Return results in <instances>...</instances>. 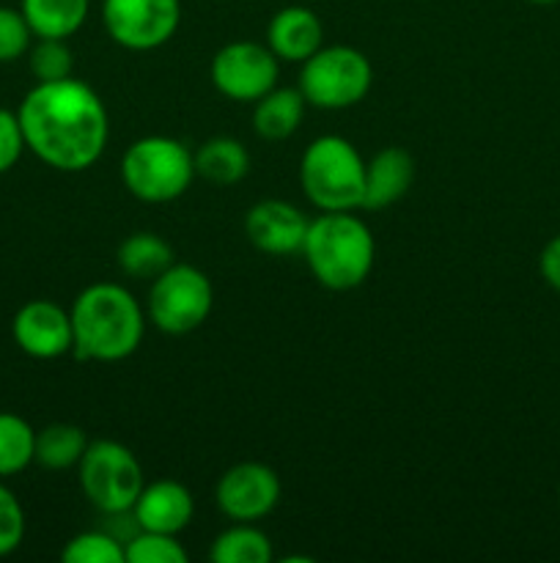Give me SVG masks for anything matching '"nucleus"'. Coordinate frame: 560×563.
Masks as SVG:
<instances>
[{
    "label": "nucleus",
    "instance_id": "23",
    "mask_svg": "<svg viewBox=\"0 0 560 563\" xmlns=\"http://www.w3.org/2000/svg\"><path fill=\"white\" fill-rule=\"evenodd\" d=\"M36 454V429L14 412H0V478L25 471Z\"/></svg>",
    "mask_w": 560,
    "mask_h": 563
},
{
    "label": "nucleus",
    "instance_id": "12",
    "mask_svg": "<svg viewBox=\"0 0 560 563\" xmlns=\"http://www.w3.org/2000/svg\"><path fill=\"white\" fill-rule=\"evenodd\" d=\"M11 335L25 355L36 361H55L75 346L71 313L53 300H31L14 313Z\"/></svg>",
    "mask_w": 560,
    "mask_h": 563
},
{
    "label": "nucleus",
    "instance_id": "10",
    "mask_svg": "<svg viewBox=\"0 0 560 563\" xmlns=\"http://www.w3.org/2000/svg\"><path fill=\"white\" fill-rule=\"evenodd\" d=\"M212 86L234 102H256L269 88L278 86L280 60L258 42H231L212 58Z\"/></svg>",
    "mask_w": 560,
    "mask_h": 563
},
{
    "label": "nucleus",
    "instance_id": "16",
    "mask_svg": "<svg viewBox=\"0 0 560 563\" xmlns=\"http://www.w3.org/2000/svg\"><path fill=\"white\" fill-rule=\"evenodd\" d=\"M415 181V159L406 148L384 146L379 148L366 163V192H362V207L368 212L393 207L395 201L410 192Z\"/></svg>",
    "mask_w": 560,
    "mask_h": 563
},
{
    "label": "nucleus",
    "instance_id": "32",
    "mask_svg": "<svg viewBox=\"0 0 560 563\" xmlns=\"http://www.w3.org/2000/svg\"><path fill=\"white\" fill-rule=\"evenodd\" d=\"M558 504H560V493H558Z\"/></svg>",
    "mask_w": 560,
    "mask_h": 563
},
{
    "label": "nucleus",
    "instance_id": "27",
    "mask_svg": "<svg viewBox=\"0 0 560 563\" xmlns=\"http://www.w3.org/2000/svg\"><path fill=\"white\" fill-rule=\"evenodd\" d=\"M33 31L25 14L11 5H0V64L22 58L31 49Z\"/></svg>",
    "mask_w": 560,
    "mask_h": 563
},
{
    "label": "nucleus",
    "instance_id": "8",
    "mask_svg": "<svg viewBox=\"0 0 560 563\" xmlns=\"http://www.w3.org/2000/svg\"><path fill=\"white\" fill-rule=\"evenodd\" d=\"M214 308V289L206 273L192 264H170L152 280L146 317L165 335H187L201 328Z\"/></svg>",
    "mask_w": 560,
    "mask_h": 563
},
{
    "label": "nucleus",
    "instance_id": "25",
    "mask_svg": "<svg viewBox=\"0 0 560 563\" xmlns=\"http://www.w3.org/2000/svg\"><path fill=\"white\" fill-rule=\"evenodd\" d=\"M27 66H31L36 82H55L71 77L75 58H71V49L66 47V38H38L27 49Z\"/></svg>",
    "mask_w": 560,
    "mask_h": 563
},
{
    "label": "nucleus",
    "instance_id": "1",
    "mask_svg": "<svg viewBox=\"0 0 560 563\" xmlns=\"http://www.w3.org/2000/svg\"><path fill=\"white\" fill-rule=\"evenodd\" d=\"M16 115L25 146L44 165L64 174L91 168L108 146V108L88 82L75 77L36 82L25 93Z\"/></svg>",
    "mask_w": 560,
    "mask_h": 563
},
{
    "label": "nucleus",
    "instance_id": "13",
    "mask_svg": "<svg viewBox=\"0 0 560 563\" xmlns=\"http://www.w3.org/2000/svg\"><path fill=\"white\" fill-rule=\"evenodd\" d=\"M311 220L289 201L267 198L253 203L245 218V234L256 251L267 256H296L305 245Z\"/></svg>",
    "mask_w": 560,
    "mask_h": 563
},
{
    "label": "nucleus",
    "instance_id": "22",
    "mask_svg": "<svg viewBox=\"0 0 560 563\" xmlns=\"http://www.w3.org/2000/svg\"><path fill=\"white\" fill-rule=\"evenodd\" d=\"M209 559L214 563H269L272 542L256 522H234L214 539Z\"/></svg>",
    "mask_w": 560,
    "mask_h": 563
},
{
    "label": "nucleus",
    "instance_id": "30",
    "mask_svg": "<svg viewBox=\"0 0 560 563\" xmlns=\"http://www.w3.org/2000/svg\"><path fill=\"white\" fill-rule=\"evenodd\" d=\"M538 269H541V278L549 289L560 291V234L544 245L541 256H538Z\"/></svg>",
    "mask_w": 560,
    "mask_h": 563
},
{
    "label": "nucleus",
    "instance_id": "15",
    "mask_svg": "<svg viewBox=\"0 0 560 563\" xmlns=\"http://www.w3.org/2000/svg\"><path fill=\"white\" fill-rule=\"evenodd\" d=\"M267 47L278 60L302 64L318 47H324V25L318 14L307 5H285L275 11L267 25Z\"/></svg>",
    "mask_w": 560,
    "mask_h": 563
},
{
    "label": "nucleus",
    "instance_id": "26",
    "mask_svg": "<svg viewBox=\"0 0 560 563\" xmlns=\"http://www.w3.org/2000/svg\"><path fill=\"white\" fill-rule=\"evenodd\" d=\"M126 561L130 563H187V550L181 548L173 533L137 531L126 542Z\"/></svg>",
    "mask_w": 560,
    "mask_h": 563
},
{
    "label": "nucleus",
    "instance_id": "5",
    "mask_svg": "<svg viewBox=\"0 0 560 563\" xmlns=\"http://www.w3.org/2000/svg\"><path fill=\"white\" fill-rule=\"evenodd\" d=\"M192 179H195V159L190 148L176 137H137L121 157V181L137 201H176L190 190Z\"/></svg>",
    "mask_w": 560,
    "mask_h": 563
},
{
    "label": "nucleus",
    "instance_id": "9",
    "mask_svg": "<svg viewBox=\"0 0 560 563\" xmlns=\"http://www.w3.org/2000/svg\"><path fill=\"white\" fill-rule=\"evenodd\" d=\"M181 22L179 0H104L102 25L119 47L148 53L176 36Z\"/></svg>",
    "mask_w": 560,
    "mask_h": 563
},
{
    "label": "nucleus",
    "instance_id": "19",
    "mask_svg": "<svg viewBox=\"0 0 560 563\" xmlns=\"http://www.w3.org/2000/svg\"><path fill=\"white\" fill-rule=\"evenodd\" d=\"M91 0H22L25 14L36 38H69L86 25Z\"/></svg>",
    "mask_w": 560,
    "mask_h": 563
},
{
    "label": "nucleus",
    "instance_id": "24",
    "mask_svg": "<svg viewBox=\"0 0 560 563\" xmlns=\"http://www.w3.org/2000/svg\"><path fill=\"white\" fill-rule=\"evenodd\" d=\"M60 559L66 563H124L126 548L102 528V531H82L71 537L60 550Z\"/></svg>",
    "mask_w": 560,
    "mask_h": 563
},
{
    "label": "nucleus",
    "instance_id": "29",
    "mask_svg": "<svg viewBox=\"0 0 560 563\" xmlns=\"http://www.w3.org/2000/svg\"><path fill=\"white\" fill-rule=\"evenodd\" d=\"M25 135H22L20 115L0 108V174H9L20 163L25 152Z\"/></svg>",
    "mask_w": 560,
    "mask_h": 563
},
{
    "label": "nucleus",
    "instance_id": "2",
    "mask_svg": "<svg viewBox=\"0 0 560 563\" xmlns=\"http://www.w3.org/2000/svg\"><path fill=\"white\" fill-rule=\"evenodd\" d=\"M71 355L77 361L119 363L135 355L146 333V311L121 284H91L69 308Z\"/></svg>",
    "mask_w": 560,
    "mask_h": 563
},
{
    "label": "nucleus",
    "instance_id": "18",
    "mask_svg": "<svg viewBox=\"0 0 560 563\" xmlns=\"http://www.w3.org/2000/svg\"><path fill=\"white\" fill-rule=\"evenodd\" d=\"M192 159H195V176L217 187L236 185L250 170V154H247L245 143L225 135L203 141L198 152L192 154Z\"/></svg>",
    "mask_w": 560,
    "mask_h": 563
},
{
    "label": "nucleus",
    "instance_id": "3",
    "mask_svg": "<svg viewBox=\"0 0 560 563\" xmlns=\"http://www.w3.org/2000/svg\"><path fill=\"white\" fill-rule=\"evenodd\" d=\"M302 256L324 289L349 291L366 284L371 275L377 242L357 214L322 212L307 225Z\"/></svg>",
    "mask_w": 560,
    "mask_h": 563
},
{
    "label": "nucleus",
    "instance_id": "14",
    "mask_svg": "<svg viewBox=\"0 0 560 563\" xmlns=\"http://www.w3.org/2000/svg\"><path fill=\"white\" fill-rule=\"evenodd\" d=\"M132 517H135L141 531L179 537L195 517V500H192V493L181 482L159 478V482L146 484L141 489L135 506H132Z\"/></svg>",
    "mask_w": 560,
    "mask_h": 563
},
{
    "label": "nucleus",
    "instance_id": "11",
    "mask_svg": "<svg viewBox=\"0 0 560 563\" xmlns=\"http://www.w3.org/2000/svg\"><path fill=\"white\" fill-rule=\"evenodd\" d=\"M278 473L264 462H239L220 476L214 500L231 522H258L280 504Z\"/></svg>",
    "mask_w": 560,
    "mask_h": 563
},
{
    "label": "nucleus",
    "instance_id": "4",
    "mask_svg": "<svg viewBox=\"0 0 560 563\" xmlns=\"http://www.w3.org/2000/svg\"><path fill=\"white\" fill-rule=\"evenodd\" d=\"M300 185L307 201L322 212H351L362 207L366 159L340 135H322L307 143L300 159Z\"/></svg>",
    "mask_w": 560,
    "mask_h": 563
},
{
    "label": "nucleus",
    "instance_id": "7",
    "mask_svg": "<svg viewBox=\"0 0 560 563\" xmlns=\"http://www.w3.org/2000/svg\"><path fill=\"white\" fill-rule=\"evenodd\" d=\"M77 478L88 504L102 515H121L132 511L137 495L146 487L143 482V467L137 456L115 440H93L88 443Z\"/></svg>",
    "mask_w": 560,
    "mask_h": 563
},
{
    "label": "nucleus",
    "instance_id": "6",
    "mask_svg": "<svg viewBox=\"0 0 560 563\" xmlns=\"http://www.w3.org/2000/svg\"><path fill=\"white\" fill-rule=\"evenodd\" d=\"M373 66L366 53L346 44L318 47L300 69V91L318 110H346L368 97Z\"/></svg>",
    "mask_w": 560,
    "mask_h": 563
},
{
    "label": "nucleus",
    "instance_id": "28",
    "mask_svg": "<svg viewBox=\"0 0 560 563\" xmlns=\"http://www.w3.org/2000/svg\"><path fill=\"white\" fill-rule=\"evenodd\" d=\"M25 539V511L16 495L0 484V559L11 555Z\"/></svg>",
    "mask_w": 560,
    "mask_h": 563
},
{
    "label": "nucleus",
    "instance_id": "17",
    "mask_svg": "<svg viewBox=\"0 0 560 563\" xmlns=\"http://www.w3.org/2000/svg\"><path fill=\"white\" fill-rule=\"evenodd\" d=\"M305 108L307 102L300 88H269L261 99H256V108H253V130L264 141H285L302 124Z\"/></svg>",
    "mask_w": 560,
    "mask_h": 563
},
{
    "label": "nucleus",
    "instance_id": "31",
    "mask_svg": "<svg viewBox=\"0 0 560 563\" xmlns=\"http://www.w3.org/2000/svg\"><path fill=\"white\" fill-rule=\"evenodd\" d=\"M527 3H536V5H552V3H560V0H527Z\"/></svg>",
    "mask_w": 560,
    "mask_h": 563
},
{
    "label": "nucleus",
    "instance_id": "21",
    "mask_svg": "<svg viewBox=\"0 0 560 563\" xmlns=\"http://www.w3.org/2000/svg\"><path fill=\"white\" fill-rule=\"evenodd\" d=\"M88 443L91 440L75 423H47L42 432H36L33 462H38L47 471H69V467L80 465Z\"/></svg>",
    "mask_w": 560,
    "mask_h": 563
},
{
    "label": "nucleus",
    "instance_id": "20",
    "mask_svg": "<svg viewBox=\"0 0 560 563\" xmlns=\"http://www.w3.org/2000/svg\"><path fill=\"white\" fill-rule=\"evenodd\" d=\"M121 273L135 280H154L173 264V247L154 231H135L115 253Z\"/></svg>",
    "mask_w": 560,
    "mask_h": 563
}]
</instances>
